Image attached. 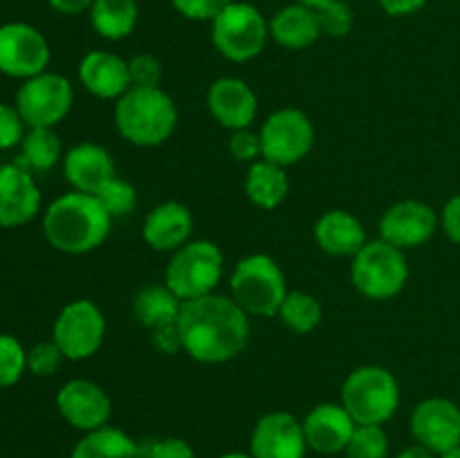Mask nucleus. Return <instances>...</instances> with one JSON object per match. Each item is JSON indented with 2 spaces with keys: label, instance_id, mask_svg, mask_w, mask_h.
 Here are the masks:
<instances>
[{
  "label": "nucleus",
  "instance_id": "obj_1",
  "mask_svg": "<svg viewBox=\"0 0 460 458\" xmlns=\"http://www.w3.org/2000/svg\"><path fill=\"white\" fill-rule=\"evenodd\" d=\"M182 350L200 364H225L250 344V314L232 299L214 292L182 301L178 317Z\"/></svg>",
  "mask_w": 460,
  "mask_h": 458
},
{
  "label": "nucleus",
  "instance_id": "obj_2",
  "mask_svg": "<svg viewBox=\"0 0 460 458\" xmlns=\"http://www.w3.org/2000/svg\"><path fill=\"white\" fill-rule=\"evenodd\" d=\"M111 227L112 218L93 193H63L43 214L45 241L63 254L94 251L106 242Z\"/></svg>",
  "mask_w": 460,
  "mask_h": 458
},
{
  "label": "nucleus",
  "instance_id": "obj_3",
  "mask_svg": "<svg viewBox=\"0 0 460 458\" xmlns=\"http://www.w3.org/2000/svg\"><path fill=\"white\" fill-rule=\"evenodd\" d=\"M115 128L133 146L164 144L178 126V108L162 88H130L115 101Z\"/></svg>",
  "mask_w": 460,
  "mask_h": 458
},
{
  "label": "nucleus",
  "instance_id": "obj_4",
  "mask_svg": "<svg viewBox=\"0 0 460 458\" xmlns=\"http://www.w3.org/2000/svg\"><path fill=\"white\" fill-rule=\"evenodd\" d=\"M232 299L250 317H277L288 290L281 265L268 254H250L232 272Z\"/></svg>",
  "mask_w": 460,
  "mask_h": 458
},
{
  "label": "nucleus",
  "instance_id": "obj_5",
  "mask_svg": "<svg viewBox=\"0 0 460 458\" xmlns=\"http://www.w3.org/2000/svg\"><path fill=\"white\" fill-rule=\"evenodd\" d=\"M341 404L358 425H385L400 407V384L382 366H359L341 386Z\"/></svg>",
  "mask_w": 460,
  "mask_h": 458
},
{
  "label": "nucleus",
  "instance_id": "obj_6",
  "mask_svg": "<svg viewBox=\"0 0 460 458\" xmlns=\"http://www.w3.org/2000/svg\"><path fill=\"white\" fill-rule=\"evenodd\" d=\"M225 272V256L211 241H189L171 254L164 283L180 301L214 295Z\"/></svg>",
  "mask_w": 460,
  "mask_h": 458
},
{
  "label": "nucleus",
  "instance_id": "obj_7",
  "mask_svg": "<svg viewBox=\"0 0 460 458\" xmlns=\"http://www.w3.org/2000/svg\"><path fill=\"white\" fill-rule=\"evenodd\" d=\"M350 281L355 290L373 301L398 296L409 281V263L404 250L382 241H368L350 263Z\"/></svg>",
  "mask_w": 460,
  "mask_h": 458
},
{
  "label": "nucleus",
  "instance_id": "obj_8",
  "mask_svg": "<svg viewBox=\"0 0 460 458\" xmlns=\"http://www.w3.org/2000/svg\"><path fill=\"white\" fill-rule=\"evenodd\" d=\"M270 36V22L250 3H229L211 21V43L227 61L245 63L259 57Z\"/></svg>",
  "mask_w": 460,
  "mask_h": 458
},
{
  "label": "nucleus",
  "instance_id": "obj_9",
  "mask_svg": "<svg viewBox=\"0 0 460 458\" xmlns=\"http://www.w3.org/2000/svg\"><path fill=\"white\" fill-rule=\"evenodd\" d=\"M75 90L58 72H40L22 81L16 92V108L27 128H54L72 110Z\"/></svg>",
  "mask_w": 460,
  "mask_h": 458
},
{
  "label": "nucleus",
  "instance_id": "obj_10",
  "mask_svg": "<svg viewBox=\"0 0 460 458\" xmlns=\"http://www.w3.org/2000/svg\"><path fill=\"white\" fill-rule=\"evenodd\" d=\"M54 344L70 362L93 357L106 339V317L90 299H76L63 305L52 328Z\"/></svg>",
  "mask_w": 460,
  "mask_h": 458
},
{
  "label": "nucleus",
  "instance_id": "obj_11",
  "mask_svg": "<svg viewBox=\"0 0 460 458\" xmlns=\"http://www.w3.org/2000/svg\"><path fill=\"white\" fill-rule=\"evenodd\" d=\"M263 160L288 166L304 160L314 144V126L310 117L299 108L274 110L259 130Z\"/></svg>",
  "mask_w": 460,
  "mask_h": 458
},
{
  "label": "nucleus",
  "instance_id": "obj_12",
  "mask_svg": "<svg viewBox=\"0 0 460 458\" xmlns=\"http://www.w3.org/2000/svg\"><path fill=\"white\" fill-rule=\"evenodd\" d=\"M52 49L43 31L30 22L0 25V72L12 79H31L48 70Z\"/></svg>",
  "mask_w": 460,
  "mask_h": 458
},
{
  "label": "nucleus",
  "instance_id": "obj_13",
  "mask_svg": "<svg viewBox=\"0 0 460 458\" xmlns=\"http://www.w3.org/2000/svg\"><path fill=\"white\" fill-rule=\"evenodd\" d=\"M438 225L440 216L434 207L422 200H400L382 214L380 238L400 250H413L431 241Z\"/></svg>",
  "mask_w": 460,
  "mask_h": 458
},
{
  "label": "nucleus",
  "instance_id": "obj_14",
  "mask_svg": "<svg viewBox=\"0 0 460 458\" xmlns=\"http://www.w3.org/2000/svg\"><path fill=\"white\" fill-rule=\"evenodd\" d=\"M409 427L418 445L440 456L460 445V407L447 398H427L416 404Z\"/></svg>",
  "mask_w": 460,
  "mask_h": 458
},
{
  "label": "nucleus",
  "instance_id": "obj_15",
  "mask_svg": "<svg viewBox=\"0 0 460 458\" xmlns=\"http://www.w3.org/2000/svg\"><path fill=\"white\" fill-rule=\"evenodd\" d=\"M57 409L63 420L79 431H94L111 420L112 402L97 382L75 377L66 382L57 393Z\"/></svg>",
  "mask_w": 460,
  "mask_h": 458
},
{
  "label": "nucleus",
  "instance_id": "obj_16",
  "mask_svg": "<svg viewBox=\"0 0 460 458\" xmlns=\"http://www.w3.org/2000/svg\"><path fill=\"white\" fill-rule=\"evenodd\" d=\"M304 422L288 411H270L259 418L250 438V454L254 458H304Z\"/></svg>",
  "mask_w": 460,
  "mask_h": 458
},
{
  "label": "nucleus",
  "instance_id": "obj_17",
  "mask_svg": "<svg viewBox=\"0 0 460 458\" xmlns=\"http://www.w3.org/2000/svg\"><path fill=\"white\" fill-rule=\"evenodd\" d=\"M40 211V189L18 162L0 164V227H22Z\"/></svg>",
  "mask_w": 460,
  "mask_h": 458
},
{
  "label": "nucleus",
  "instance_id": "obj_18",
  "mask_svg": "<svg viewBox=\"0 0 460 458\" xmlns=\"http://www.w3.org/2000/svg\"><path fill=\"white\" fill-rule=\"evenodd\" d=\"M207 108L211 117L227 130L250 128L259 112L256 92L236 76H220L207 90Z\"/></svg>",
  "mask_w": 460,
  "mask_h": 458
},
{
  "label": "nucleus",
  "instance_id": "obj_19",
  "mask_svg": "<svg viewBox=\"0 0 460 458\" xmlns=\"http://www.w3.org/2000/svg\"><path fill=\"white\" fill-rule=\"evenodd\" d=\"M63 175L72 191L97 193L117 175L111 153L94 142H81L63 155Z\"/></svg>",
  "mask_w": 460,
  "mask_h": 458
},
{
  "label": "nucleus",
  "instance_id": "obj_20",
  "mask_svg": "<svg viewBox=\"0 0 460 458\" xmlns=\"http://www.w3.org/2000/svg\"><path fill=\"white\" fill-rule=\"evenodd\" d=\"M358 422L350 418L344 404L322 402L308 411L304 418L305 443L317 454H340L349 445Z\"/></svg>",
  "mask_w": 460,
  "mask_h": 458
},
{
  "label": "nucleus",
  "instance_id": "obj_21",
  "mask_svg": "<svg viewBox=\"0 0 460 458\" xmlns=\"http://www.w3.org/2000/svg\"><path fill=\"white\" fill-rule=\"evenodd\" d=\"M193 216L187 205L178 200L162 202L153 207L142 225V238L151 250L171 251L180 250L191 241Z\"/></svg>",
  "mask_w": 460,
  "mask_h": 458
},
{
  "label": "nucleus",
  "instance_id": "obj_22",
  "mask_svg": "<svg viewBox=\"0 0 460 458\" xmlns=\"http://www.w3.org/2000/svg\"><path fill=\"white\" fill-rule=\"evenodd\" d=\"M81 85L97 99H119L130 90L128 61L108 49H93L79 61Z\"/></svg>",
  "mask_w": 460,
  "mask_h": 458
},
{
  "label": "nucleus",
  "instance_id": "obj_23",
  "mask_svg": "<svg viewBox=\"0 0 460 458\" xmlns=\"http://www.w3.org/2000/svg\"><path fill=\"white\" fill-rule=\"evenodd\" d=\"M314 242L331 256L353 259L367 245V229L362 220L346 209H331L314 223Z\"/></svg>",
  "mask_w": 460,
  "mask_h": 458
},
{
  "label": "nucleus",
  "instance_id": "obj_24",
  "mask_svg": "<svg viewBox=\"0 0 460 458\" xmlns=\"http://www.w3.org/2000/svg\"><path fill=\"white\" fill-rule=\"evenodd\" d=\"M270 36L286 49H305L322 36L317 12L305 4H288L270 18Z\"/></svg>",
  "mask_w": 460,
  "mask_h": 458
},
{
  "label": "nucleus",
  "instance_id": "obj_25",
  "mask_svg": "<svg viewBox=\"0 0 460 458\" xmlns=\"http://www.w3.org/2000/svg\"><path fill=\"white\" fill-rule=\"evenodd\" d=\"M290 191V180L283 166L259 160L250 164L245 173V193L259 209H277Z\"/></svg>",
  "mask_w": 460,
  "mask_h": 458
},
{
  "label": "nucleus",
  "instance_id": "obj_26",
  "mask_svg": "<svg viewBox=\"0 0 460 458\" xmlns=\"http://www.w3.org/2000/svg\"><path fill=\"white\" fill-rule=\"evenodd\" d=\"M180 310H182V301L169 290L166 283H162V286L160 283L144 286L133 299L135 319L148 330L178 323Z\"/></svg>",
  "mask_w": 460,
  "mask_h": 458
},
{
  "label": "nucleus",
  "instance_id": "obj_27",
  "mask_svg": "<svg viewBox=\"0 0 460 458\" xmlns=\"http://www.w3.org/2000/svg\"><path fill=\"white\" fill-rule=\"evenodd\" d=\"M90 25L102 39L121 40L137 27V0H94L90 7Z\"/></svg>",
  "mask_w": 460,
  "mask_h": 458
},
{
  "label": "nucleus",
  "instance_id": "obj_28",
  "mask_svg": "<svg viewBox=\"0 0 460 458\" xmlns=\"http://www.w3.org/2000/svg\"><path fill=\"white\" fill-rule=\"evenodd\" d=\"M70 458H139V447L126 431L106 425L85 431L72 447Z\"/></svg>",
  "mask_w": 460,
  "mask_h": 458
},
{
  "label": "nucleus",
  "instance_id": "obj_29",
  "mask_svg": "<svg viewBox=\"0 0 460 458\" xmlns=\"http://www.w3.org/2000/svg\"><path fill=\"white\" fill-rule=\"evenodd\" d=\"M18 164L30 171H49L63 160L61 137L54 128H27L21 142Z\"/></svg>",
  "mask_w": 460,
  "mask_h": 458
},
{
  "label": "nucleus",
  "instance_id": "obj_30",
  "mask_svg": "<svg viewBox=\"0 0 460 458\" xmlns=\"http://www.w3.org/2000/svg\"><path fill=\"white\" fill-rule=\"evenodd\" d=\"M277 317L286 328L299 335H308V332L317 330L319 323L323 319V308L317 301V296L308 295L301 290H290L283 299L281 308H279Z\"/></svg>",
  "mask_w": 460,
  "mask_h": 458
},
{
  "label": "nucleus",
  "instance_id": "obj_31",
  "mask_svg": "<svg viewBox=\"0 0 460 458\" xmlns=\"http://www.w3.org/2000/svg\"><path fill=\"white\" fill-rule=\"evenodd\" d=\"M346 458H386L389 456V438L382 425H358L349 445Z\"/></svg>",
  "mask_w": 460,
  "mask_h": 458
},
{
  "label": "nucleus",
  "instance_id": "obj_32",
  "mask_svg": "<svg viewBox=\"0 0 460 458\" xmlns=\"http://www.w3.org/2000/svg\"><path fill=\"white\" fill-rule=\"evenodd\" d=\"M97 200L102 202L103 209L108 211L112 220L117 218H126L135 211L137 207V189L128 182V180H121V178H112L102 191L94 193Z\"/></svg>",
  "mask_w": 460,
  "mask_h": 458
},
{
  "label": "nucleus",
  "instance_id": "obj_33",
  "mask_svg": "<svg viewBox=\"0 0 460 458\" xmlns=\"http://www.w3.org/2000/svg\"><path fill=\"white\" fill-rule=\"evenodd\" d=\"M27 371V350L13 335L0 332V389L18 384Z\"/></svg>",
  "mask_w": 460,
  "mask_h": 458
},
{
  "label": "nucleus",
  "instance_id": "obj_34",
  "mask_svg": "<svg viewBox=\"0 0 460 458\" xmlns=\"http://www.w3.org/2000/svg\"><path fill=\"white\" fill-rule=\"evenodd\" d=\"M314 12H317L322 34L332 36V39H341V36L349 34L355 25V13L346 0H331V3L322 4V7L314 9Z\"/></svg>",
  "mask_w": 460,
  "mask_h": 458
},
{
  "label": "nucleus",
  "instance_id": "obj_35",
  "mask_svg": "<svg viewBox=\"0 0 460 458\" xmlns=\"http://www.w3.org/2000/svg\"><path fill=\"white\" fill-rule=\"evenodd\" d=\"M63 353L54 339L39 341L27 350V371L36 377H49L58 371L63 362Z\"/></svg>",
  "mask_w": 460,
  "mask_h": 458
},
{
  "label": "nucleus",
  "instance_id": "obj_36",
  "mask_svg": "<svg viewBox=\"0 0 460 458\" xmlns=\"http://www.w3.org/2000/svg\"><path fill=\"white\" fill-rule=\"evenodd\" d=\"M130 88H160L162 63L153 54H135L128 61Z\"/></svg>",
  "mask_w": 460,
  "mask_h": 458
},
{
  "label": "nucleus",
  "instance_id": "obj_37",
  "mask_svg": "<svg viewBox=\"0 0 460 458\" xmlns=\"http://www.w3.org/2000/svg\"><path fill=\"white\" fill-rule=\"evenodd\" d=\"M27 133V124L22 121L16 106L0 103V151L21 146L22 137Z\"/></svg>",
  "mask_w": 460,
  "mask_h": 458
},
{
  "label": "nucleus",
  "instance_id": "obj_38",
  "mask_svg": "<svg viewBox=\"0 0 460 458\" xmlns=\"http://www.w3.org/2000/svg\"><path fill=\"white\" fill-rule=\"evenodd\" d=\"M229 153H232L238 162H247V164H254V162L263 160L261 135L254 133L252 128L234 130L232 139H229Z\"/></svg>",
  "mask_w": 460,
  "mask_h": 458
},
{
  "label": "nucleus",
  "instance_id": "obj_39",
  "mask_svg": "<svg viewBox=\"0 0 460 458\" xmlns=\"http://www.w3.org/2000/svg\"><path fill=\"white\" fill-rule=\"evenodd\" d=\"M232 0H171L173 9L189 21H214Z\"/></svg>",
  "mask_w": 460,
  "mask_h": 458
},
{
  "label": "nucleus",
  "instance_id": "obj_40",
  "mask_svg": "<svg viewBox=\"0 0 460 458\" xmlns=\"http://www.w3.org/2000/svg\"><path fill=\"white\" fill-rule=\"evenodd\" d=\"M148 458H196L191 445L182 438H164L151 445Z\"/></svg>",
  "mask_w": 460,
  "mask_h": 458
},
{
  "label": "nucleus",
  "instance_id": "obj_41",
  "mask_svg": "<svg viewBox=\"0 0 460 458\" xmlns=\"http://www.w3.org/2000/svg\"><path fill=\"white\" fill-rule=\"evenodd\" d=\"M151 344L153 348L160 350L162 355H175L182 350V337H180L178 323L171 326H162L157 330H151Z\"/></svg>",
  "mask_w": 460,
  "mask_h": 458
},
{
  "label": "nucleus",
  "instance_id": "obj_42",
  "mask_svg": "<svg viewBox=\"0 0 460 458\" xmlns=\"http://www.w3.org/2000/svg\"><path fill=\"white\" fill-rule=\"evenodd\" d=\"M440 227L449 241L460 245V193L445 202L443 211H440Z\"/></svg>",
  "mask_w": 460,
  "mask_h": 458
},
{
  "label": "nucleus",
  "instance_id": "obj_43",
  "mask_svg": "<svg viewBox=\"0 0 460 458\" xmlns=\"http://www.w3.org/2000/svg\"><path fill=\"white\" fill-rule=\"evenodd\" d=\"M380 3V7L385 9L389 16H411V13L420 12L422 7H425L429 0H377Z\"/></svg>",
  "mask_w": 460,
  "mask_h": 458
},
{
  "label": "nucleus",
  "instance_id": "obj_44",
  "mask_svg": "<svg viewBox=\"0 0 460 458\" xmlns=\"http://www.w3.org/2000/svg\"><path fill=\"white\" fill-rule=\"evenodd\" d=\"M48 4L63 16H76V13L90 12L94 0H48Z\"/></svg>",
  "mask_w": 460,
  "mask_h": 458
},
{
  "label": "nucleus",
  "instance_id": "obj_45",
  "mask_svg": "<svg viewBox=\"0 0 460 458\" xmlns=\"http://www.w3.org/2000/svg\"><path fill=\"white\" fill-rule=\"evenodd\" d=\"M398 458H436V454L431 452V449L422 447V445H409V447H404L402 452L398 454Z\"/></svg>",
  "mask_w": 460,
  "mask_h": 458
},
{
  "label": "nucleus",
  "instance_id": "obj_46",
  "mask_svg": "<svg viewBox=\"0 0 460 458\" xmlns=\"http://www.w3.org/2000/svg\"><path fill=\"white\" fill-rule=\"evenodd\" d=\"M295 3H299V4H305V7L319 9V7H322V4L331 3V0H295Z\"/></svg>",
  "mask_w": 460,
  "mask_h": 458
},
{
  "label": "nucleus",
  "instance_id": "obj_47",
  "mask_svg": "<svg viewBox=\"0 0 460 458\" xmlns=\"http://www.w3.org/2000/svg\"><path fill=\"white\" fill-rule=\"evenodd\" d=\"M438 458H460V445L458 447H452L447 449V452H443Z\"/></svg>",
  "mask_w": 460,
  "mask_h": 458
},
{
  "label": "nucleus",
  "instance_id": "obj_48",
  "mask_svg": "<svg viewBox=\"0 0 460 458\" xmlns=\"http://www.w3.org/2000/svg\"><path fill=\"white\" fill-rule=\"evenodd\" d=\"M220 458H254L252 454H245V452H229V454H223Z\"/></svg>",
  "mask_w": 460,
  "mask_h": 458
}]
</instances>
